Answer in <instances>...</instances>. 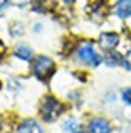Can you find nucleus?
I'll list each match as a JSON object with an SVG mask.
<instances>
[{
  "instance_id": "1",
  "label": "nucleus",
  "mask_w": 131,
  "mask_h": 133,
  "mask_svg": "<svg viewBox=\"0 0 131 133\" xmlns=\"http://www.w3.org/2000/svg\"><path fill=\"white\" fill-rule=\"evenodd\" d=\"M32 69H34V74H35L40 81H47L54 72V62H52V59L47 57V56H39V57H35V61H34Z\"/></svg>"
},
{
  "instance_id": "2",
  "label": "nucleus",
  "mask_w": 131,
  "mask_h": 133,
  "mask_svg": "<svg viewBox=\"0 0 131 133\" xmlns=\"http://www.w3.org/2000/svg\"><path fill=\"white\" fill-rule=\"evenodd\" d=\"M61 111H62V106H61V103L56 99V98L47 96L46 99L42 101V106H40V115H42V118L46 121L57 120V116L61 115Z\"/></svg>"
},
{
  "instance_id": "3",
  "label": "nucleus",
  "mask_w": 131,
  "mask_h": 133,
  "mask_svg": "<svg viewBox=\"0 0 131 133\" xmlns=\"http://www.w3.org/2000/svg\"><path fill=\"white\" fill-rule=\"evenodd\" d=\"M77 56H79V59H81L82 62H88L89 66H98L99 62H101V57L94 52V49H92V45L89 42L82 44L81 47H79Z\"/></svg>"
},
{
  "instance_id": "4",
  "label": "nucleus",
  "mask_w": 131,
  "mask_h": 133,
  "mask_svg": "<svg viewBox=\"0 0 131 133\" xmlns=\"http://www.w3.org/2000/svg\"><path fill=\"white\" fill-rule=\"evenodd\" d=\"M118 41H119V37L116 36V34L104 32V34H101V37H99V45H101L103 49H106V51H109V49L116 47Z\"/></svg>"
},
{
  "instance_id": "5",
  "label": "nucleus",
  "mask_w": 131,
  "mask_h": 133,
  "mask_svg": "<svg viewBox=\"0 0 131 133\" xmlns=\"http://www.w3.org/2000/svg\"><path fill=\"white\" fill-rule=\"evenodd\" d=\"M89 130L91 133H111V127L106 120H92L89 125Z\"/></svg>"
},
{
  "instance_id": "6",
  "label": "nucleus",
  "mask_w": 131,
  "mask_h": 133,
  "mask_svg": "<svg viewBox=\"0 0 131 133\" xmlns=\"http://www.w3.org/2000/svg\"><path fill=\"white\" fill-rule=\"evenodd\" d=\"M19 133H42V130H40V127L35 123V121L27 120L19 127Z\"/></svg>"
},
{
  "instance_id": "7",
  "label": "nucleus",
  "mask_w": 131,
  "mask_h": 133,
  "mask_svg": "<svg viewBox=\"0 0 131 133\" xmlns=\"http://www.w3.org/2000/svg\"><path fill=\"white\" fill-rule=\"evenodd\" d=\"M116 14L119 17H129L131 15V0H119L116 3Z\"/></svg>"
},
{
  "instance_id": "8",
  "label": "nucleus",
  "mask_w": 131,
  "mask_h": 133,
  "mask_svg": "<svg viewBox=\"0 0 131 133\" xmlns=\"http://www.w3.org/2000/svg\"><path fill=\"white\" fill-rule=\"evenodd\" d=\"M32 5L39 12H47V10H50L54 7V0H34Z\"/></svg>"
},
{
  "instance_id": "9",
  "label": "nucleus",
  "mask_w": 131,
  "mask_h": 133,
  "mask_svg": "<svg viewBox=\"0 0 131 133\" xmlns=\"http://www.w3.org/2000/svg\"><path fill=\"white\" fill-rule=\"evenodd\" d=\"M15 56L20 59H24V61H29L30 57H32V49L27 47V45H17L15 47Z\"/></svg>"
},
{
  "instance_id": "10",
  "label": "nucleus",
  "mask_w": 131,
  "mask_h": 133,
  "mask_svg": "<svg viewBox=\"0 0 131 133\" xmlns=\"http://www.w3.org/2000/svg\"><path fill=\"white\" fill-rule=\"evenodd\" d=\"M77 127H79L77 121L72 120V118H71V120H67V121H66V125H64L66 130H67V131H72V133H74V130H77Z\"/></svg>"
},
{
  "instance_id": "11",
  "label": "nucleus",
  "mask_w": 131,
  "mask_h": 133,
  "mask_svg": "<svg viewBox=\"0 0 131 133\" xmlns=\"http://www.w3.org/2000/svg\"><path fill=\"white\" fill-rule=\"evenodd\" d=\"M106 62H108L109 66H113V64L116 66L119 62V56L118 54H108V56H106Z\"/></svg>"
},
{
  "instance_id": "12",
  "label": "nucleus",
  "mask_w": 131,
  "mask_h": 133,
  "mask_svg": "<svg viewBox=\"0 0 131 133\" xmlns=\"http://www.w3.org/2000/svg\"><path fill=\"white\" fill-rule=\"evenodd\" d=\"M123 99H125V103L131 104V88H129V89H125V91H123Z\"/></svg>"
},
{
  "instance_id": "13",
  "label": "nucleus",
  "mask_w": 131,
  "mask_h": 133,
  "mask_svg": "<svg viewBox=\"0 0 131 133\" xmlns=\"http://www.w3.org/2000/svg\"><path fill=\"white\" fill-rule=\"evenodd\" d=\"M125 68L126 69H131V51L128 52V56L125 57Z\"/></svg>"
},
{
  "instance_id": "14",
  "label": "nucleus",
  "mask_w": 131,
  "mask_h": 133,
  "mask_svg": "<svg viewBox=\"0 0 131 133\" xmlns=\"http://www.w3.org/2000/svg\"><path fill=\"white\" fill-rule=\"evenodd\" d=\"M10 2H12L13 5H25L29 0H10Z\"/></svg>"
},
{
  "instance_id": "15",
  "label": "nucleus",
  "mask_w": 131,
  "mask_h": 133,
  "mask_svg": "<svg viewBox=\"0 0 131 133\" xmlns=\"http://www.w3.org/2000/svg\"><path fill=\"white\" fill-rule=\"evenodd\" d=\"M3 52H5V45H3V44H2V41H0V56H2Z\"/></svg>"
},
{
  "instance_id": "16",
  "label": "nucleus",
  "mask_w": 131,
  "mask_h": 133,
  "mask_svg": "<svg viewBox=\"0 0 131 133\" xmlns=\"http://www.w3.org/2000/svg\"><path fill=\"white\" fill-rule=\"evenodd\" d=\"M5 2H7V0H0V10H2L3 7H5Z\"/></svg>"
},
{
  "instance_id": "17",
  "label": "nucleus",
  "mask_w": 131,
  "mask_h": 133,
  "mask_svg": "<svg viewBox=\"0 0 131 133\" xmlns=\"http://www.w3.org/2000/svg\"><path fill=\"white\" fill-rule=\"evenodd\" d=\"M64 2H66V3H72V2H74V0H64Z\"/></svg>"
},
{
  "instance_id": "18",
  "label": "nucleus",
  "mask_w": 131,
  "mask_h": 133,
  "mask_svg": "<svg viewBox=\"0 0 131 133\" xmlns=\"http://www.w3.org/2000/svg\"><path fill=\"white\" fill-rule=\"evenodd\" d=\"M0 125H2V123H0Z\"/></svg>"
}]
</instances>
